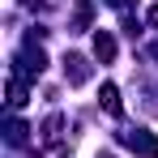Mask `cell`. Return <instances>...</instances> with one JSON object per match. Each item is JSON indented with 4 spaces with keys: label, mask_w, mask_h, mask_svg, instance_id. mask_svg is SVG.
<instances>
[{
    "label": "cell",
    "mask_w": 158,
    "mask_h": 158,
    "mask_svg": "<svg viewBox=\"0 0 158 158\" xmlns=\"http://www.w3.org/2000/svg\"><path fill=\"white\" fill-rule=\"evenodd\" d=\"M90 17H94V4H90V0H81L77 13H73V30H85V26H90Z\"/></svg>",
    "instance_id": "cell-6"
},
{
    "label": "cell",
    "mask_w": 158,
    "mask_h": 158,
    "mask_svg": "<svg viewBox=\"0 0 158 158\" xmlns=\"http://www.w3.org/2000/svg\"><path fill=\"white\" fill-rule=\"evenodd\" d=\"M22 60H26V64H22V73H34V77L47 69V56H43V47H34V39L26 43V56H22Z\"/></svg>",
    "instance_id": "cell-3"
},
{
    "label": "cell",
    "mask_w": 158,
    "mask_h": 158,
    "mask_svg": "<svg viewBox=\"0 0 158 158\" xmlns=\"http://www.w3.org/2000/svg\"><path fill=\"white\" fill-rule=\"evenodd\" d=\"M145 17H150V26L158 30V4H154V9H150V13H145Z\"/></svg>",
    "instance_id": "cell-9"
},
{
    "label": "cell",
    "mask_w": 158,
    "mask_h": 158,
    "mask_svg": "<svg viewBox=\"0 0 158 158\" xmlns=\"http://www.w3.org/2000/svg\"><path fill=\"white\" fill-rule=\"evenodd\" d=\"M98 158H111V154H98Z\"/></svg>",
    "instance_id": "cell-11"
},
{
    "label": "cell",
    "mask_w": 158,
    "mask_h": 158,
    "mask_svg": "<svg viewBox=\"0 0 158 158\" xmlns=\"http://www.w3.org/2000/svg\"><path fill=\"white\" fill-rule=\"evenodd\" d=\"M120 141L128 145L132 154H145V158H158V137H154V132H145V128H137V132H120Z\"/></svg>",
    "instance_id": "cell-1"
},
{
    "label": "cell",
    "mask_w": 158,
    "mask_h": 158,
    "mask_svg": "<svg viewBox=\"0 0 158 158\" xmlns=\"http://www.w3.org/2000/svg\"><path fill=\"white\" fill-rule=\"evenodd\" d=\"M64 77H69V85H85L90 81V60L85 56H64Z\"/></svg>",
    "instance_id": "cell-2"
},
{
    "label": "cell",
    "mask_w": 158,
    "mask_h": 158,
    "mask_svg": "<svg viewBox=\"0 0 158 158\" xmlns=\"http://www.w3.org/2000/svg\"><path fill=\"white\" fill-rule=\"evenodd\" d=\"M9 107H26V85H22L17 77L9 81Z\"/></svg>",
    "instance_id": "cell-7"
},
{
    "label": "cell",
    "mask_w": 158,
    "mask_h": 158,
    "mask_svg": "<svg viewBox=\"0 0 158 158\" xmlns=\"http://www.w3.org/2000/svg\"><path fill=\"white\" fill-rule=\"evenodd\" d=\"M9 141H13V145H22V141H26V128H22V124H17V120H13V124H9Z\"/></svg>",
    "instance_id": "cell-8"
},
{
    "label": "cell",
    "mask_w": 158,
    "mask_h": 158,
    "mask_svg": "<svg viewBox=\"0 0 158 158\" xmlns=\"http://www.w3.org/2000/svg\"><path fill=\"white\" fill-rule=\"evenodd\" d=\"M94 56H98V60H115V39H111V34H107V30H98V34H94Z\"/></svg>",
    "instance_id": "cell-5"
},
{
    "label": "cell",
    "mask_w": 158,
    "mask_h": 158,
    "mask_svg": "<svg viewBox=\"0 0 158 158\" xmlns=\"http://www.w3.org/2000/svg\"><path fill=\"white\" fill-rule=\"evenodd\" d=\"M107 4H111V9H128L132 0H107Z\"/></svg>",
    "instance_id": "cell-10"
},
{
    "label": "cell",
    "mask_w": 158,
    "mask_h": 158,
    "mask_svg": "<svg viewBox=\"0 0 158 158\" xmlns=\"http://www.w3.org/2000/svg\"><path fill=\"white\" fill-rule=\"evenodd\" d=\"M98 107H103L107 115H124V107H120V90H115L111 81H107L103 90H98Z\"/></svg>",
    "instance_id": "cell-4"
}]
</instances>
